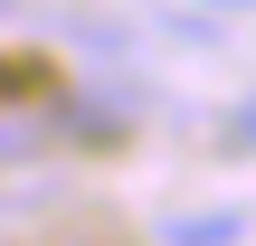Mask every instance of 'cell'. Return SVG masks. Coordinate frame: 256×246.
Returning a JSON list of instances; mask_svg holds the SVG:
<instances>
[{
    "mask_svg": "<svg viewBox=\"0 0 256 246\" xmlns=\"http://www.w3.org/2000/svg\"><path fill=\"white\" fill-rule=\"evenodd\" d=\"M209 9H256V0H209Z\"/></svg>",
    "mask_w": 256,
    "mask_h": 246,
    "instance_id": "cell-3",
    "label": "cell"
},
{
    "mask_svg": "<svg viewBox=\"0 0 256 246\" xmlns=\"http://www.w3.org/2000/svg\"><path fill=\"white\" fill-rule=\"evenodd\" d=\"M238 123H247V152H256V104H247V114H238Z\"/></svg>",
    "mask_w": 256,
    "mask_h": 246,
    "instance_id": "cell-2",
    "label": "cell"
},
{
    "mask_svg": "<svg viewBox=\"0 0 256 246\" xmlns=\"http://www.w3.org/2000/svg\"><path fill=\"white\" fill-rule=\"evenodd\" d=\"M238 237H247L238 209H218V218H162V246H238Z\"/></svg>",
    "mask_w": 256,
    "mask_h": 246,
    "instance_id": "cell-1",
    "label": "cell"
}]
</instances>
